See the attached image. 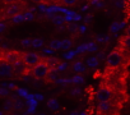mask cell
I'll return each instance as SVG.
<instances>
[{"label": "cell", "instance_id": "55", "mask_svg": "<svg viewBox=\"0 0 130 115\" xmlns=\"http://www.w3.org/2000/svg\"><path fill=\"white\" fill-rule=\"evenodd\" d=\"M13 115H18V114H13Z\"/></svg>", "mask_w": 130, "mask_h": 115}, {"label": "cell", "instance_id": "26", "mask_svg": "<svg viewBox=\"0 0 130 115\" xmlns=\"http://www.w3.org/2000/svg\"><path fill=\"white\" fill-rule=\"evenodd\" d=\"M88 51H97V45L94 42H88Z\"/></svg>", "mask_w": 130, "mask_h": 115}, {"label": "cell", "instance_id": "5", "mask_svg": "<svg viewBox=\"0 0 130 115\" xmlns=\"http://www.w3.org/2000/svg\"><path fill=\"white\" fill-rule=\"evenodd\" d=\"M2 60H5L10 64H14L15 62L21 60V55L18 51H14V50H9V51H5L3 54V59Z\"/></svg>", "mask_w": 130, "mask_h": 115}, {"label": "cell", "instance_id": "13", "mask_svg": "<svg viewBox=\"0 0 130 115\" xmlns=\"http://www.w3.org/2000/svg\"><path fill=\"white\" fill-rule=\"evenodd\" d=\"M73 70L77 72V73H80V72H86V67L83 65L82 62H75L74 65H73Z\"/></svg>", "mask_w": 130, "mask_h": 115}, {"label": "cell", "instance_id": "25", "mask_svg": "<svg viewBox=\"0 0 130 115\" xmlns=\"http://www.w3.org/2000/svg\"><path fill=\"white\" fill-rule=\"evenodd\" d=\"M9 93H10L9 88H7V87H2V88H0V95H2L3 97H7Z\"/></svg>", "mask_w": 130, "mask_h": 115}, {"label": "cell", "instance_id": "48", "mask_svg": "<svg viewBox=\"0 0 130 115\" xmlns=\"http://www.w3.org/2000/svg\"><path fill=\"white\" fill-rule=\"evenodd\" d=\"M80 19V16H78V14H74V21H79Z\"/></svg>", "mask_w": 130, "mask_h": 115}, {"label": "cell", "instance_id": "33", "mask_svg": "<svg viewBox=\"0 0 130 115\" xmlns=\"http://www.w3.org/2000/svg\"><path fill=\"white\" fill-rule=\"evenodd\" d=\"M96 40H97V42H100V44L106 42V37H103V36H101V35H98V36L96 37Z\"/></svg>", "mask_w": 130, "mask_h": 115}, {"label": "cell", "instance_id": "36", "mask_svg": "<svg viewBox=\"0 0 130 115\" xmlns=\"http://www.w3.org/2000/svg\"><path fill=\"white\" fill-rule=\"evenodd\" d=\"M43 52H45L46 55H52V54H54V50H52L51 47H48V49H43Z\"/></svg>", "mask_w": 130, "mask_h": 115}, {"label": "cell", "instance_id": "51", "mask_svg": "<svg viewBox=\"0 0 130 115\" xmlns=\"http://www.w3.org/2000/svg\"><path fill=\"white\" fill-rule=\"evenodd\" d=\"M126 33H127V36H130V26L127 27V31H126Z\"/></svg>", "mask_w": 130, "mask_h": 115}, {"label": "cell", "instance_id": "10", "mask_svg": "<svg viewBox=\"0 0 130 115\" xmlns=\"http://www.w3.org/2000/svg\"><path fill=\"white\" fill-rule=\"evenodd\" d=\"M97 107H98V111H101V112H107V111L110 110L111 105H110L108 101H100Z\"/></svg>", "mask_w": 130, "mask_h": 115}, {"label": "cell", "instance_id": "53", "mask_svg": "<svg viewBox=\"0 0 130 115\" xmlns=\"http://www.w3.org/2000/svg\"><path fill=\"white\" fill-rule=\"evenodd\" d=\"M31 2H33V3H40V2H42V0H31Z\"/></svg>", "mask_w": 130, "mask_h": 115}, {"label": "cell", "instance_id": "38", "mask_svg": "<svg viewBox=\"0 0 130 115\" xmlns=\"http://www.w3.org/2000/svg\"><path fill=\"white\" fill-rule=\"evenodd\" d=\"M97 58H98V60H103L105 59V52L103 51H100L98 55H97Z\"/></svg>", "mask_w": 130, "mask_h": 115}, {"label": "cell", "instance_id": "6", "mask_svg": "<svg viewBox=\"0 0 130 115\" xmlns=\"http://www.w3.org/2000/svg\"><path fill=\"white\" fill-rule=\"evenodd\" d=\"M13 68H14V73L17 74V76H23V74H26L27 73V70H28V65L23 62V60H18V62H15L14 64H13Z\"/></svg>", "mask_w": 130, "mask_h": 115}, {"label": "cell", "instance_id": "44", "mask_svg": "<svg viewBox=\"0 0 130 115\" xmlns=\"http://www.w3.org/2000/svg\"><path fill=\"white\" fill-rule=\"evenodd\" d=\"M4 30H5V23L2 22V24H0V32H4Z\"/></svg>", "mask_w": 130, "mask_h": 115}, {"label": "cell", "instance_id": "46", "mask_svg": "<svg viewBox=\"0 0 130 115\" xmlns=\"http://www.w3.org/2000/svg\"><path fill=\"white\" fill-rule=\"evenodd\" d=\"M103 5H105V4H103V0H102V2H100V3H97V4H96V7H97V8H102Z\"/></svg>", "mask_w": 130, "mask_h": 115}, {"label": "cell", "instance_id": "35", "mask_svg": "<svg viewBox=\"0 0 130 115\" xmlns=\"http://www.w3.org/2000/svg\"><path fill=\"white\" fill-rule=\"evenodd\" d=\"M47 62H50L48 64H52V65H55V64H57V62H59V60L56 59V58H50V59H48Z\"/></svg>", "mask_w": 130, "mask_h": 115}, {"label": "cell", "instance_id": "50", "mask_svg": "<svg viewBox=\"0 0 130 115\" xmlns=\"http://www.w3.org/2000/svg\"><path fill=\"white\" fill-rule=\"evenodd\" d=\"M88 8H89V5H84V7H83V8H82V10H83V12H84V10H87V9H88Z\"/></svg>", "mask_w": 130, "mask_h": 115}, {"label": "cell", "instance_id": "39", "mask_svg": "<svg viewBox=\"0 0 130 115\" xmlns=\"http://www.w3.org/2000/svg\"><path fill=\"white\" fill-rule=\"evenodd\" d=\"M65 68H67V63H62V64H59V67H57V69H59V72H61V70H64Z\"/></svg>", "mask_w": 130, "mask_h": 115}, {"label": "cell", "instance_id": "37", "mask_svg": "<svg viewBox=\"0 0 130 115\" xmlns=\"http://www.w3.org/2000/svg\"><path fill=\"white\" fill-rule=\"evenodd\" d=\"M74 55H75V52H74V51H70V52H68V54H65V58H67V59H72Z\"/></svg>", "mask_w": 130, "mask_h": 115}, {"label": "cell", "instance_id": "24", "mask_svg": "<svg viewBox=\"0 0 130 115\" xmlns=\"http://www.w3.org/2000/svg\"><path fill=\"white\" fill-rule=\"evenodd\" d=\"M86 51H88V44L80 45V46L77 49V52H78V54H82V52H86Z\"/></svg>", "mask_w": 130, "mask_h": 115}, {"label": "cell", "instance_id": "20", "mask_svg": "<svg viewBox=\"0 0 130 115\" xmlns=\"http://www.w3.org/2000/svg\"><path fill=\"white\" fill-rule=\"evenodd\" d=\"M32 46L36 47V49L42 47L43 46V40L42 38H35V40H32Z\"/></svg>", "mask_w": 130, "mask_h": 115}, {"label": "cell", "instance_id": "47", "mask_svg": "<svg viewBox=\"0 0 130 115\" xmlns=\"http://www.w3.org/2000/svg\"><path fill=\"white\" fill-rule=\"evenodd\" d=\"M4 3H8V4H13V3H15L17 0H3Z\"/></svg>", "mask_w": 130, "mask_h": 115}, {"label": "cell", "instance_id": "23", "mask_svg": "<svg viewBox=\"0 0 130 115\" xmlns=\"http://www.w3.org/2000/svg\"><path fill=\"white\" fill-rule=\"evenodd\" d=\"M110 31H111V32H117V31H120V22H113V23L111 24V27H110Z\"/></svg>", "mask_w": 130, "mask_h": 115}, {"label": "cell", "instance_id": "15", "mask_svg": "<svg viewBox=\"0 0 130 115\" xmlns=\"http://www.w3.org/2000/svg\"><path fill=\"white\" fill-rule=\"evenodd\" d=\"M47 106H48L51 110H57V109H59V102H57V100H55V98H50V100L47 101Z\"/></svg>", "mask_w": 130, "mask_h": 115}, {"label": "cell", "instance_id": "31", "mask_svg": "<svg viewBox=\"0 0 130 115\" xmlns=\"http://www.w3.org/2000/svg\"><path fill=\"white\" fill-rule=\"evenodd\" d=\"M92 18H93V16H92V14H87V16L84 17V19H83V21H84V23H91V22H92Z\"/></svg>", "mask_w": 130, "mask_h": 115}, {"label": "cell", "instance_id": "27", "mask_svg": "<svg viewBox=\"0 0 130 115\" xmlns=\"http://www.w3.org/2000/svg\"><path fill=\"white\" fill-rule=\"evenodd\" d=\"M77 30H79V26H78L77 23H73V24L69 26V31H70V32H75Z\"/></svg>", "mask_w": 130, "mask_h": 115}, {"label": "cell", "instance_id": "43", "mask_svg": "<svg viewBox=\"0 0 130 115\" xmlns=\"http://www.w3.org/2000/svg\"><path fill=\"white\" fill-rule=\"evenodd\" d=\"M100 2H102V0H91V3H89V4H91V5H96V4L100 3Z\"/></svg>", "mask_w": 130, "mask_h": 115}, {"label": "cell", "instance_id": "9", "mask_svg": "<svg viewBox=\"0 0 130 115\" xmlns=\"http://www.w3.org/2000/svg\"><path fill=\"white\" fill-rule=\"evenodd\" d=\"M59 79V69H50L48 74H47V81L48 82H56Z\"/></svg>", "mask_w": 130, "mask_h": 115}, {"label": "cell", "instance_id": "42", "mask_svg": "<svg viewBox=\"0 0 130 115\" xmlns=\"http://www.w3.org/2000/svg\"><path fill=\"white\" fill-rule=\"evenodd\" d=\"M35 98H36L37 101H41V100H43V96H42V95H36Z\"/></svg>", "mask_w": 130, "mask_h": 115}, {"label": "cell", "instance_id": "49", "mask_svg": "<svg viewBox=\"0 0 130 115\" xmlns=\"http://www.w3.org/2000/svg\"><path fill=\"white\" fill-rule=\"evenodd\" d=\"M125 24H126L125 22H120V30H121L122 27H125Z\"/></svg>", "mask_w": 130, "mask_h": 115}, {"label": "cell", "instance_id": "16", "mask_svg": "<svg viewBox=\"0 0 130 115\" xmlns=\"http://www.w3.org/2000/svg\"><path fill=\"white\" fill-rule=\"evenodd\" d=\"M52 22L55 24H57V26H62V23L65 22V17H62V16H54L52 17Z\"/></svg>", "mask_w": 130, "mask_h": 115}, {"label": "cell", "instance_id": "21", "mask_svg": "<svg viewBox=\"0 0 130 115\" xmlns=\"http://www.w3.org/2000/svg\"><path fill=\"white\" fill-rule=\"evenodd\" d=\"M33 18H35L33 12L28 10V12H26V13H24V19H26V22H31V21H33Z\"/></svg>", "mask_w": 130, "mask_h": 115}, {"label": "cell", "instance_id": "22", "mask_svg": "<svg viewBox=\"0 0 130 115\" xmlns=\"http://www.w3.org/2000/svg\"><path fill=\"white\" fill-rule=\"evenodd\" d=\"M24 106V102L21 101V100H15L14 101V110H22Z\"/></svg>", "mask_w": 130, "mask_h": 115}, {"label": "cell", "instance_id": "11", "mask_svg": "<svg viewBox=\"0 0 130 115\" xmlns=\"http://www.w3.org/2000/svg\"><path fill=\"white\" fill-rule=\"evenodd\" d=\"M22 22H26V19H24V14L18 13V14H15V16L12 17V23H14V24H19V23H22Z\"/></svg>", "mask_w": 130, "mask_h": 115}, {"label": "cell", "instance_id": "17", "mask_svg": "<svg viewBox=\"0 0 130 115\" xmlns=\"http://www.w3.org/2000/svg\"><path fill=\"white\" fill-rule=\"evenodd\" d=\"M50 47H51L52 50H59V49H61V41H60V40H52V41L50 42Z\"/></svg>", "mask_w": 130, "mask_h": 115}, {"label": "cell", "instance_id": "45", "mask_svg": "<svg viewBox=\"0 0 130 115\" xmlns=\"http://www.w3.org/2000/svg\"><path fill=\"white\" fill-rule=\"evenodd\" d=\"M8 88L9 90H14L15 88V84L14 83H8Z\"/></svg>", "mask_w": 130, "mask_h": 115}, {"label": "cell", "instance_id": "18", "mask_svg": "<svg viewBox=\"0 0 130 115\" xmlns=\"http://www.w3.org/2000/svg\"><path fill=\"white\" fill-rule=\"evenodd\" d=\"M83 82H84V78L82 76H79V74H75L72 78V83H74V84H82Z\"/></svg>", "mask_w": 130, "mask_h": 115}, {"label": "cell", "instance_id": "29", "mask_svg": "<svg viewBox=\"0 0 130 115\" xmlns=\"http://www.w3.org/2000/svg\"><path fill=\"white\" fill-rule=\"evenodd\" d=\"M122 42H124V45H125L127 49H130V36H126V37L122 40Z\"/></svg>", "mask_w": 130, "mask_h": 115}, {"label": "cell", "instance_id": "28", "mask_svg": "<svg viewBox=\"0 0 130 115\" xmlns=\"http://www.w3.org/2000/svg\"><path fill=\"white\" fill-rule=\"evenodd\" d=\"M80 93H82V90L80 88H74V90L70 91V95L72 96H77V95H80Z\"/></svg>", "mask_w": 130, "mask_h": 115}, {"label": "cell", "instance_id": "52", "mask_svg": "<svg viewBox=\"0 0 130 115\" xmlns=\"http://www.w3.org/2000/svg\"><path fill=\"white\" fill-rule=\"evenodd\" d=\"M70 115H78V111H73V112H70Z\"/></svg>", "mask_w": 130, "mask_h": 115}, {"label": "cell", "instance_id": "32", "mask_svg": "<svg viewBox=\"0 0 130 115\" xmlns=\"http://www.w3.org/2000/svg\"><path fill=\"white\" fill-rule=\"evenodd\" d=\"M22 45H23V46H29V45H32V40L24 38V40H22Z\"/></svg>", "mask_w": 130, "mask_h": 115}, {"label": "cell", "instance_id": "56", "mask_svg": "<svg viewBox=\"0 0 130 115\" xmlns=\"http://www.w3.org/2000/svg\"><path fill=\"white\" fill-rule=\"evenodd\" d=\"M82 2H83V0H82Z\"/></svg>", "mask_w": 130, "mask_h": 115}, {"label": "cell", "instance_id": "54", "mask_svg": "<svg viewBox=\"0 0 130 115\" xmlns=\"http://www.w3.org/2000/svg\"><path fill=\"white\" fill-rule=\"evenodd\" d=\"M79 115H87V114H86V112H82V114H79Z\"/></svg>", "mask_w": 130, "mask_h": 115}, {"label": "cell", "instance_id": "19", "mask_svg": "<svg viewBox=\"0 0 130 115\" xmlns=\"http://www.w3.org/2000/svg\"><path fill=\"white\" fill-rule=\"evenodd\" d=\"M13 109H14V101L7 100V101L4 102V110H5V111H10V110H13Z\"/></svg>", "mask_w": 130, "mask_h": 115}, {"label": "cell", "instance_id": "7", "mask_svg": "<svg viewBox=\"0 0 130 115\" xmlns=\"http://www.w3.org/2000/svg\"><path fill=\"white\" fill-rule=\"evenodd\" d=\"M96 97H97L98 101H108L110 97H111V91H110L108 88H106V87H101V88L97 91Z\"/></svg>", "mask_w": 130, "mask_h": 115}, {"label": "cell", "instance_id": "14", "mask_svg": "<svg viewBox=\"0 0 130 115\" xmlns=\"http://www.w3.org/2000/svg\"><path fill=\"white\" fill-rule=\"evenodd\" d=\"M72 46H73V41L69 40V38H65V40L61 41V49L62 50H69Z\"/></svg>", "mask_w": 130, "mask_h": 115}, {"label": "cell", "instance_id": "40", "mask_svg": "<svg viewBox=\"0 0 130 115\" xmlns=\"http://www.w3.org/2000/svg\"><path fill=\"white\" fill-rule=\"evenodd\" d=\"M122 5H124L122 0H116V7H117V8H121Z\"/></svg>", "mask_w": 130, "mask_h": 115}, {"label": "cell", "instance_id": "34", "mask_svg": "<svg viewBox=\"0 0 130 115\" xmlns=\"http://www.w3.org/2000/svg\"><path fill=\"white\" fill-rule=\"evenodd\" d=\"M17 91H18V93H19L21 96H26V97H27V95H28V93H27V91H26L24 88H18Z\"/></svg>", "mask_w": 130, "mask_h": 115}, {"label": "cell", "instance_id": "1", "mask_svg": "<svg viewBox=\"0 0 130 115\" xmlns=\"http://www.w3.org/2000/svg\"><path fill=\"white\" fill-rule=\"evenodd\" d=\"M48 72H50L48 63H45V62H40V63L36 64L35 67H32V76H33L36 79H41V78L47 77Z\"/></svg>", "mask_w": 130, "mask_h": 115}, {"label": "cell", "instance_id": "2", "mask_svg": "<svg viewBox=\"0 0 130 115\" xmlns=\"http://www.w3.org/2000/svg\"><path fill=\"white\" fill-rule=\"evenodd\" d=\"M42 58L37 54V52H24L22 55V60L31 68V67H35L36 64H38L41 62Z\"/></svg>", "mask_w": 130, "mask_h": 115}, {"label": "cell", "instance_id": "4", "mask_svg": "<svg viewBox=\"0 0 130 115\" xmlns=\"http://www.w3.org/2000/svg\"><path fill=\"white\" fill-rule=\"evenodd\" d=\"M120 63H121V54L119 51H111L107 55V64H108V67L115 68Z\"/></svg>", "mask_w": 130, "mask_h": 115}, {"label": "cell", "instance_id": "41", "mask_svg": "<svg viewBox=\"0 0 130 115\" xmlns=\"http://www.w3.org/2000/svg\"><path fill=\"white\" fill-rule=\"evenodd\" d=\"M79 32L80 33H84L86 32V26H79Z\"/></svg>", "mask_w": 130, "mask_h": 115}, {"label": "cell", "instance_id": "30", "mask_svg": "<svg viewBox=\"0 0 130 115\" xmlns=\"http://www.w3.org/2000/svg\"><path fill=\"white\" fill-rule=\"evenodd\" d=\"M77 2H78V0H62V3L65 5H74Z\"/></svg>", "mask_w": 130, "mask_h": 115}, {"label": "cell", "instance_id": "8", "mask_svg": "<svg viewBox=\"0 0 130 115\" xmlns=\"http://www.w3.org/2000/svg\"><path fill=\"white\" fill-rule=\"evenodd\" d=\"M19 10H21V7H19L18 4L13 3V4H10V5L7 8L5 14H7V16H9V17H13V16L18 14V13H19Z\"/></svg>", "mask_w": 130, "mask_h": 115}, {"label": "cell", "instance_id": "12", "mask_svg": "<svg viewBox=\"0 0 130 115\" xmlns=\"http://www.w3.org/2000/svg\"><path fill=\"white\" fill-rule=\"evenodd\" d=\"M87 65L89 68H96L98 65V58L97 56H91L87 59Z\"/></svg>", "mask_w": 130, "mask_h": 115}, {"label": "cell", "instance_id": "3", "mask_svg": "<svg viewBox=\"0 0 130 115\" xmlns=\"http://www.w3.org/2000/svg\"><path fill=\"white\" fill-rule=\"evenodd\" d=\"M15 73H14V68H13V64L5 62V60H2L0 63V76L2 77H13Z\"/></svg>", "mask_w": 130, "mask_h": 115}]
</instances>
